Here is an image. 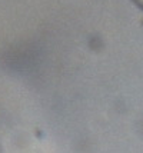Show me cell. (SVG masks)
Returning <instances> with one entry per match:
<instances>
[{"label": "cell", "mask_w": 143, "mask_h": 153, "mask_svg": "<svg viewBox=\"0 0 143 153\" xmlns=\"http://www.w3.org/2000/svg\"><path fill=\"white\" fill-rule=\"evenodd\" d=\"M132 1H133L137 7H140V9L143 10V0H132Z\"/></svg>", "instance_id": "obj_1"}]
</instances>
